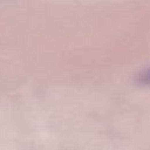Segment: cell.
Here are the masks:
<instances>
[{"mask_svg": "<svg viewBox=\"0 0 150 150\" xmlns=\"http://www.w3.org/2000/svg\"><path fill=\"white\" fill-rule=\"evenodd\" d=\"M135 81H136V83L142 84V86H150V68L138 73L136 75Z\"/></svg>", "mask_w": 150, "mask_h": 150, "instance_id": "1", "label": "cell"}]
</instances>
